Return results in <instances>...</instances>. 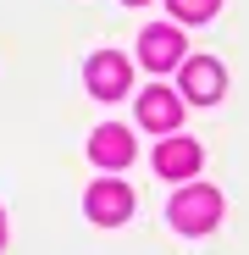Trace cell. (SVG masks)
<instances>
[{
  "label": "cell",
  "instance_id": "cell-6",
  "mask_svg": "<svg viewBox=\"0 0 249 255\" xmlns=\"http://www.w3.org/2000/svg\"><path fill=\"white\" fill-rule=\"evenodd\" d=\"M155 172H161V178H194V172H199V144H194V139H166V144H155Z\"/></svg>",
  "mask_w": 249,
  "mask_h": 255
},
{
  "label": "cell",
  "instance_id": "cell-3",
  "mask_svg": "<svg viewBox=\"0 0 249 255\" xmlns=\"http://www.w3.org/2000/svg\"><path fill=\"white\" fill-rule=\"evenodd\" d=\"M83 83H89L94 100H122L128 95V61H122L116 50H100V56H89V67H83Z\"/></svg>",
  "mask_w": 249,
  "mask_h": 255
},
{
  "label": "cell",
  "instance_id": "cell-10",
  "mask_svg": "<svg viewBox=\"0 0 249 255\" xmlns=\"http://www.w3.org/2000/svg\"><path fill=\"white\" fill-rule=\"evenodd\" d=\"M0 244H6V222H0Z\"/></svg>",
  "mask_w": 249,
  "mask_h": 255
},
{
  "label": "cell",
  "instance_id": "cell-2",
  "mask_svg": "<svg viewBox=\"0 0 249 255\" xmlns=\"http://www.w3.org/2000/svg\"><path fill=\"white\" fill-rule=\"evenodd\" d=\"M83 211H89V222L116 228V222H128V211H133V189L116 183V178H100V183L89 189V200H83Z\"/></svg>",
  "mask_w": 249,
  "mask_h": 255
},
{
  "label": "cell",
  "instance_id": "cell-11",
  "mask_svg": "<svg viewBox=\"0 0 249 255\" xmlns=\"http://www.w3.org/2000/svg\"><path fill=\"white\" fill-rule=\"evenodd\" d=\"M128 6H144V0H128Z\"/></svg>",
  "mask_w": 249,
  "mask_h": 255
},
{
  "label": "cell",
  "instance_id": "cell-9",
  "mask_svg": "<svg viewBox=\"0 0 249 255\" xmlns=\"http://www.w3.org/2000/svg\"><path fill=\"white\" fill-rule=\"evenodd\" d=\"M166 6H172L183 22H205V17H216V6H222V0H166Z\"/></svg>",
  "mask_w": 249,
  "mask_h": 255
},
{
  "label": "cell",
  "instance_id": "cell-1",
  "mask_svg": "<svg viewBox=\"0 0 249 255\" xmlns=\"http://www.w3.org/2000/svg\"><path fill=\"white\" fill-rule=\"evenodd\" d=\"M216 217H222V194L216 189L194 183V189H177L172 194V228L177 233H211Z\"/></svg>",
  "mask_w": 249,
  "mask_h": 255
},
{
  "label": "cell",
  "instance_id": "cell-4",
  "mask_svg": "<svg viewBox=\"0 0 249 255\" xmlns=\"http://www.w3.org/2000/svg\"><path fill=\"white\" fill-rule=\"evenodd\" d=\"M139 61H144L150 72L177 67V61H183V33H177V28H144V39H139Z\"/></svg>",
  "mask_w": 249,
  "mask_h": 255
},
{
  "label": "cell",
  "instance_id": "cell-7",
  "mask_svg": "<svg viewBox=\"0 0 249 255\" xmlns=\"http://www.w3.org/2000/svg\"><path fill=\"white\" fill-rule=\"evenodd\" d=\"M183 95H188V100H199V106L222 100V67H216L211 56L188 61V67H183Z\"/></svg>",
  "mask_w": 249,
  "mask_h": 255
},
{
  "label": "cell",
  "instance_id": "cell-8",
  "mask_svg": "<svg viewBox=\"0 0 249 255\" xmlns=\"http://www.w3.org/2000/svg\"><path fill=\"white\" fill-rule=\"evenodd\" d=\"M89 155H94L100 166H128V161H133V139H128V128H100L94 144H89Z\"/></svg>",
  "mask_w": 249,
  "mask_h": 255
},
{
  "label": "cell",
  "instance_id": "cell-5",
  "mask_svg": "<svg viewBox=\"0 0 249 255\" xmlns=\"http://www.w3.org/2000/svg\"><path fill=\"white\" fill-rule=\"evenodd\" d=\"M139 122L150 128V133H172V128L183 122V100L172 89H144L139 95Z\"/></svg>",
  "mask_w": 249,
  "mask_h": 255
}]
</instances>
